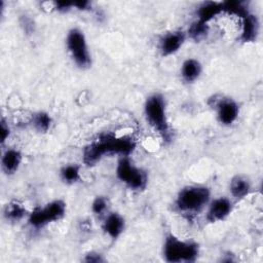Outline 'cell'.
<instances>
[{
	"label": "cell",
	"instance_id": "d4e9b609",
	"mask_svg": "<svg viewBox=\"0 0 263 263\" xmlns=\"http://www.w3.org/2000/svg\"><path fill=\"white\" fill-rule=\"evenodd\" d=\"M83 261L87 262V263H99V262H104L105 259L103 258V256L100 253L89 252L85 255Z\"/></svg>",
	"mask_w": 263,
	"mask_h": 263
},
{
	"label": "cell",
	"instance_id": "ffe728a7",
	"mask_svg": "<svg viewBox=\"0 0 263 263\" xmlns=\"http://www.w3.org/2000/svg\"><path fill=\"white\" fill-rule=\"evenodd\" d=\"M52 123L51 116L44 111H38L32 116V125L39 133H47Z\"/></svg>",
	"mask_w": 263,
	"mask_h": 263
},
{
	"label": "cell",
	"instance_id": "d6986e66",
	"mask_svg": "<svg viewBox=\"0 0 263 263\" xmlns=\"http://www.w3.org/2000/svg\"><path fill=\"white\" fill-rule=\"evenodd\" d=\"M209 30H210L209 24H205V23H202V22L196 20L189 26L186 35L190 39L194 40L195 42H199L208 36Z\"/></svg>",
	"mask_w": 263,
	"mask_h": 263
},
{
	"label": "cell",
	"instance_id": "277c9868",
	"mask_svg": "<svg viewBox=\"0 0 263 263\" xmlns=\"http://www.w3.org/2000/svg\"><path fill=\"white\" fill-rule=\"evenodd\" d=\"M199 254V247L196 242L183 240L170 233L165 236L162 246V255L166 262L181 263L194 262Z\"/></svg>",
	"mask_w": 263,
	"mask_h": 263
},
{
	"label": "cell",
	"instance_id": "ba28073f",
	"mask_svg": "<svg viewBox=\"0 0 263 263\" xmlns=\"http://www.w3.org/2000/svg\"><path fill=\"white\" fill-rule=\"evenodd\" d=\"M232 210L233 203L229 198L225 196L214 198L206 205L205 219L209 223L221 222L232 213Z\"/></svg>",
	"mask_w": 263,
	"mask_h": 263
},
{
	"label": "cell",
	"instance_id": "7c38bea8",
	"mask_svg": "<svg viewBox=\"0 0 263 263\" xmlns=\"http://www.w3.org/2000/svg\"><path fill=\"white\" fill-rule=\"evenodd\" d=\"M125 228L124 218L118 213H109L103 222L104 232L112 239L118 238Z\"/></svg>",
	"mask_w": 263,
	"mask_h": 263
},
{
	"label": "cell",
	"instance_id": "9c48e42d",
	"mask_svg": "<svg viewBox=\"0 0 263 263\" xmlns=\"http://www.w3.org/2000/svg\"><path fill=\"white\" fill-rule=\"evenodd\" d=\"M217 118L223 125L229 126L233 124L239 114L238 104L230 98H221L215 104Z\"/></svg>",
	"mask_w": 263,
	"mask_h": 263
},
{
	"label": "cell",
	"instance_id": "cb8c5ba5",
	"mask_svg": "<svg viewBox=\"0 0 263 263\" xmlns=\"http://www.w3.org/2000/svg\"><path fill=\"white\" fill-rule=\"evenodd\" d=\"M54 9L59 12H62V13H65V12H68L70 11L72 8H74V5H73V2H68V1H58V2H54Z\"/></svg>",
	"mask_w": 263,
	"mask_h": 263
},
{
	"label": "cell",
	"instance_id": "2e32d148",
	"mask_svg": "<svg viewBox=\"0 0 263 263\" xmlns=\"http://www.w3.org/2000/svg\"><path fill=\"white\" fill-rule=\"evenodd\" d=\"M229 191L234 198L241 199L250 193L251 183L248 178L241 175H236L230 180Z\"/></svg>",
	"mask_w": 263,
	"mask_h": 263
},
{
	"label": "cell",
	"instance_id": "52a82bcc",
	"mask_svg": "<svg viewBox=\"0 0 263 263\" xmlns=\"http://www.w3.org/2000/svg\"><path fill=\"white\" fill-rule=\"evenodd\" d=\"M67 205L62 199H54L44 206H36L29 215L28 222L34 229H40L49 223L61 220L66 214Z\"/></svg>",
	"mask_w": 263,
	"mask_h": 263
},
{
	"label": "cell",
	"instance_id": "5bb4252c",
	"mask_svg": "<svg viewBox=\"0 0 263 263\" xmlns=\"http://www.w3.org/2000/svg\"><path fill=\"white\" fill-rule=\"evenodd\" d=\"M223 12L222 2L216 1H205L202 2L196 9L197 21L209 24L212 20Z\"/></svg>",
	"mask_w": 263,
	"mask_h": 263
},
{
	"label": "cell",
	"instance_id": "7402d4cb",
	"mask_svg": "<svg viewBox=\"0 0 263 263\" xmlns=\"http://www.w3.org/2000/svg\"><path fill=\"white\" fill-rule=\"evenodd\" d=\"M108 208V199L105 196H97L91 203V211L95 215H104Z\"/></svg>",
	"mask_w": 263,
	"mask_h": 263
},
{
	"label": "cell",
	"instance_id": "8992f818",
	"mask_svg": "<svg viewBox=\"0 0 263 263\" xmlns=\"http://www.w3.org/2000/svg\"><path fill=\"white\" fill-rule=\"evenodd\" d=\"M66 46L78 68L88 69L91 66V55L83 31L78 28L70 29L66 36Z\"/></svg>",
	"mask_w": 263,
	"mask_h": 263
},
{
	"label": "cell",
	"instance_id": "9a60e30c",
	"mask_svg": "<svg viewBox=\"0 0 263 263\" xmlns=\"http://www.w3.org/2000/svg\"><path fill=\"white\" fill-rule=\"evenodd\" d=\"M202 72V66L196 59L189 58L185 60L181 66L182 79L187 83L196 81Z\"/></svg>",
	"mask_w": 263,
	"mask_h": 263
},
{
	"label": "cell",
	"instance_id": "3957f363",
	"mask_svg": "<svg viewBox=\"0 0 263 263\" xmlns=\"http://www.w3.org/2000/svg\"><path fill=\"white\" fill-rule=\"evenodd\" d=\"M144 115L148 124L162 138L164 142L172 139L171 126L166 116V106L163 96L153 92L147 97L144 103Z\"/></svg>",
	"mask_w": 263,
	"mask_h": 263
},
{
	"label": "cell",
	"instance_id": "603a6c76",
	"mask_svg": "<svg viewBox=\"0 0 263 263\" xmlns=\"http://www.w3.org/2000/svg\"><path fill=\"white\" fill-rule=\"evenodd\" d=\"M10 135V128L8 123L5 121L4 118L1 119L0 121V142L1 144H4L5 141L8 139Z\"/></svg>",
	"mask_w": 263,
	"mask_h": 263
},
{
	"label": "cell",
	"instance_id": "e0dca14e",
	"mask_svg": "<svg viewBox=\"0 0 263 263\" xmlns=\"http://www.w3.org/2000/svg\"><path fill=\"white\" fill-rule=\"evenodd\" d=\"M3 215L7 221L18 222L27 215V211L21 202L13 200L5 205Z\"/></svg>",
	"mask_w": 263,
	"mask_h": 263
},
{
	"label": "cell",
	"instance_id": "5b68a950",
	"mask_svg": "<svg viewBox=\"0 0 263 263\" xmlns=\"http://www.w3.org/2000/svg\"><path fill=\"white\" fill-rule=\"evenodd\" d=\"M115 172L117 179L130 190L141 191L147 186L148 176L146 172L137 166L129 156L119 157Z\"/></svg>",
	"mask_w": 263,
	"mask_h": 263
},
{
	"label": "cell",
	"instance_id": "7a4b0ae2",
	"mask_svg": "<svg viewBox=\"0 0 263 263\" xmlns=\"http://www.w3.org/2000/svg\"><path fill=\"white\" fill-rule=\"evenodd\" d=\"M211 200V190L202 185H188L182 188L175 199L176 210L187 219L201 213Z\"/></svg>",
	"mask_w": 263,
	"mask_h": 263
},
{
	"label": "cell",
	"instance_id": "8fae6325",
	"mask_svg": "<svg viewBox=\"0 0 263 263\" xmlns=\"http://www.w3.org/2000/svg\"><path fill=\"white\" fill-rule=\"evenodd\" d=\"M259 34V20L257 15L249 12L241 17V31L239 39L245 43L254 42Z\"/></svg>",
	"mask_w": 263,
	"mask_h": 263
},
{
	"label": "cell",
	"instance_id": "ac0fdd59",
	"mask_svg": "<svg viewBox=\"0 0 263 263\" xmlns=\"http://www.w3.org/2000/svg\"><path fill=\"white\" fill-rule=\"evenodd\" d=\"M222 7H223V12L231 15H236L240 18L250 12L248 3L245 1H235V0L223 1Z\"/></svg>",
	"mask_w": 263,
	"mask_h": 263
},
{
	"label": "cell",
	"instance_id": "4fadbf2b",
	"mask_svg": "<svg viewBox=\"0 0 263 263\" xmlns=\"http://www.w3.org/2000/svg\"><path fill=\"white\" fill-rule=\"evenodd\" d=\"M23 155L21 151L14 148L6 149L1 157V168L7 176L15 174L22 163Z\"/></svg>",
	"mask_w": 263,
	"mask_h": 263
},
{
	"label": "cell",
	"instance_id": "44dd1931",
	"mask_svg": "<svg viewBox=\"0 0 263 263\" xmlns=\"http://www.w3.org/2000/svg\"><path fill=\"white\" fill-rule=\"evenodd\" d=\"M60 177L66 184H74L80 180V166L75 163L64 165L60 171Z\"/></svg>",
	"mask_w": 263,
	"mask_h": 263
},
{
	"label": "cell",
	"instance_id": "484cf974",
	"mask_svg": "<svg viewBox=\"0 0 263 263\" xmlns=\"http://www.w3.org/2000/svg\"><path fill=\"white\" fill-rule=\"evenodd\" d=\"M73 5H74V8H76L78 10H82V11L89 10L91 7L90 2H88V1H75V2H73Z\"/></svg>",
	"mask_w": 263,
	"mask_h": 263
},
{
	"label": "cell",
	"instance_id": "6da1fadb",
	"mask_svg": "<svg viewBox=\"0 0 263 263\" xmlns=\"http://www.w3.org/2000/svg\"><path fill=\"white\" fill-rule=\"evenodd\" d=\"M135 148L136 142L129 136L104 134L100 136L98 140L88 144L84 148L82 160L87 166H92L105 156H129L134 152Z\"/></svg>",
	"mask_w": 263,
	"mask_h": 263
},
{
	"label": "cell",
	"instance_id": "30bf717a",
	"mask_svg": "<svg viewBox=\"0 0 263 263\" xmlns=\"http://www.w3.org/2000/svg\"><path fill=\"white\" fill-rule=\"evenodd\" d=\"M186 38L187 35L183 31H173L164 34L159 40V51L161 55L168 57L179 51Z\"/></svg>",
	"mask_w": 263,
	"mask_h": 263
}]
</instances>
